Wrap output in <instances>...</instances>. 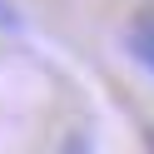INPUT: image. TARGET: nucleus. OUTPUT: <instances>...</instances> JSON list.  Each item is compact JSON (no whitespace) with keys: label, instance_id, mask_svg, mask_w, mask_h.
<instances>
[{"label":"nucleus","instance_id":"1","mask_svg":"<svg viewBox=\"0 0 154 154\" xmlns=\"http://www.w3.org/2000/svg\"><path fill=\"white\" fill-rule=\"evenodd\" d=\"M124 50H129L134 65H144V70L154 75V10H139L129 20V30H124Z\"/></svg>","mask_w":154,"mask_h":154}]
</instances>
